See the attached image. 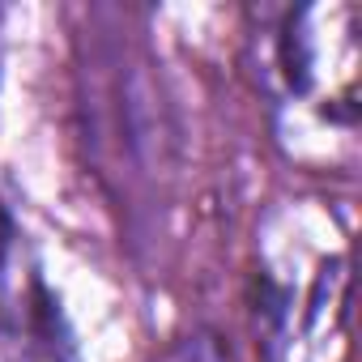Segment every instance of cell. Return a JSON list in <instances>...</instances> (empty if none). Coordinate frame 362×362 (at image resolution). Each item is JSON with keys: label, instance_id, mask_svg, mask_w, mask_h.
Instances as JSON below:
<instances>
[{"label": "cell", "instance_id": "1", "mask_svg": "<svg viewBox=\"0 0 362 362\" xmlns=\"http://www.w3.org/2000/svg\"><path fill=\"white\" fill-rule=\"evenodd\" d=\"M166 362H222V354H218L214 337H188Z\"/></svg>", "mask_w": 362, "mask_h": 362}, {"label": "cell", "instance_id": "2", "mask_svg": "<svg viewBox=\"0 0 362 362\" xmlns=\"http://www.w3.org/2000/svg\"><path fill=\"white\" fill-rule=\"evenodd\" d=\"M9 235H13V226H9V214L0 209V264H5V252H9Z\"/></svg>", "mask_w": 362, "mask_h": 362}]
</instances>
